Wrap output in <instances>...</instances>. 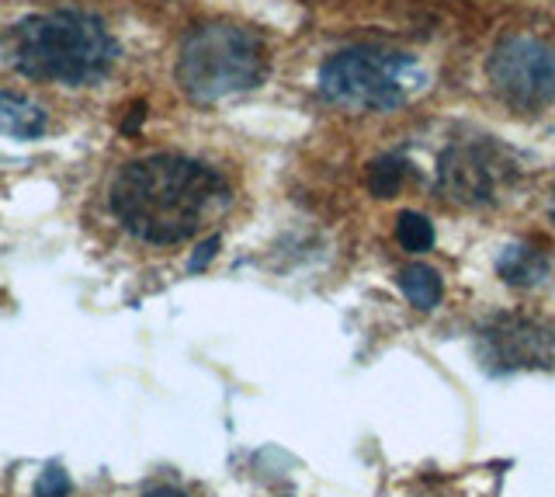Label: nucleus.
Segmentation results:
<instances>
[{
  "label": "nucleus",
  "mask_w": 555,
  "mask_h": 497,
  "mask_svg": "<svg viewBox=\"0 0 555 497\" xmlns=\"http://www.w3.org/2000/svg\"><path fill=\"white\" fill-rule=\"evenodd\" d=\"M8 53L14 71L28 80L83 88L112 71L118 46L98 14L66 8L17 22L8 36Z\"/></svg>",
  "instance_id": "f03ea898"
},
{
  "label": "nucleus",
  "mask_w": 555,
  "mask_h": 497,
  "mask_svg": "<svg viewBox=\"0 0 555 497\" xmlns=\"http://www.w3.org/2000/svg\"><path fill=\"white\" fill-rule=\"evenodd\" d=\"M46 132V112L31 105L22 94L0 91V136H14V140H35Z\"/></svg>",
  "instance_id": "1a4fd4ad"
},
{
  "label": "nucleus",
  "mask_w": 555,
  "mask_h": 497,
  "mask_svg": "<svg viewBox=\"0 0 555 497\" xmlns=\"http://www.w3.org/2000/svg\"><path fill=\"white\" fill-rule=\"evenodd\" d=\"M320 94L330 105L358 112H392L424 88V71L403 53L354 46L340 49L320 66Z\"/></svg>",
  "instance_id": "20e7f679"
},
{
  "label": "nucleus",
  "mask_w": 555,
  "mask_h": 497,
  "mask_svg": "<svg viewBox=\"0 0 555 497\" xmlns=\"http://www.w3.org/2000/svg\"><path fill=\"white\" fill-rule=\"evenodd\" d=\"M396 240H399V247L410 251V254H424L434 247V222L424 216V213H399L396 219Z\"/></svg>",
  "instance_id": "f8f14e48"
},
{
  "label": "nucleus",
  "mask_w": 555,
  "mask_h": 497,
  "mask_svg": "<svg viewBox=\"0 0 555 497\" xmlns=\"http://www.w3.org/2000/svg\"><path fill=\"white\" fill-rule=\"evenodd\" d=\"M399 289H403V296L416 306V310H434L444 296L441 276L427 265H406L399 271Z\"/></svg>",
  "instance_id": "9d476101"
},
{
  "label": "nucleus",
  "mask_w": 555,
  "mask_h": 497,
  "mask_svg": "<svg viewBox=\"0 0 555 497\" xmlns=\"http://www.w3.org/2000/svg\"><path fill=\"white\" fill-rule=\"evenodd\" d=\"M143 118H146V105H135L132 115L126 118V123H121V132H135L139 126H143Z\"/></svg>",
  "instance_id": "2eb2a0df"
},
{
  "label": "nucleus",
  "mask_w": 555,
  "mask_h": 497,
  "mask_svg": "<svg viewBox=\"0 0 555 497\" xmlns=\"http://www.w3.org/2000/svg\"><path fill=\"white\" fill-rule=\"evenodd\" d=\"M69 494V476L63 467H46L42 476L35 480V497H66Z\"/></svg>",
  "instance_id": "ddd939ff"
},
{
  "label": "nucleus",
  "mask_w": 555,
  "mask_h": 497,
  "mask_svg": "<svg viewBox=\"0 0 555 497\" xmlns=\"http://www.w3.org/2000/svg\"><path fill=\"white\" fill-rule=\"evenodd\" d=\"M514 178L517 167L511 161V153L496 146L493 140H468L448 146L438 164L441 199L468 205V209L500 202L503 192H511Z\"/></svg>",
  "instance_id": "39448f33"
},
{
  "label": "nucleus",
  "mask_w": 555,
  "mask_h": 497,
  "mask_svg": "<svg viewBox=\"0 0 555 497\" xmlns=\"http://www.w3.org/2000/svg\"><path fill=\"white\" fill-rule=\"evenodd\" d=\"M482 355L500 372L514 369H545L555 358V337L545 323L528 317H496L490 328H482Z\"/></svg>",
  "instance_id": "0eeeda50"
},
{
  "label": "nucleus",
  "mask_w": 555,
  "mask_h": 497,
  "mask_svg": "<svg viewBox=\"0 0 555 497\" xmlns=\"http://www.w3.org/2000/svg\"><path fill=\"white\" fill-rule=\"evenodd\" d=\"M493 91L514 109H542L555 101V42L534 36L500 39L486 63Z\"/></svg>",
  "instance_id": "423d86ee"
},
{
  "label": "nucleus",
  "mask_w": 555,
  "mask_h": 497,
  "mask_svg": "<svg viewBox=\"0 0 555 497\" xmlns=\"http://www.w3.org/2000/svg\"><path fill=\"white\" fill-rule=\"evenodd\" d=\"M548 254L538 251L531 244H514V247H503V254L496 258V271L503 282H511L517 289H531V285H542L548 276Z\"/></svg>",
  "instance_id": "6e6552de"
},
{
  "label": "nucleus",
  "mask_w": 555,
  "mask_h": 497,
  "mask_svg": "<svg viewBox=\"0 0 555 497\" xmlns=\"http://www.w3.org/2000/svg\"><path fill=\"white\" fill-rule=\"evenodd\" d=\"M143 497H188V494L178 490V487H156V490H150V494H143Z\"/></svg>",
  "instance_id": "dca6fc26"
},
{
  "label": "nucleus",
  "mask_w": 555,
  "mask_h": 497,
  "mask_svg": "<svg viewBox=\"0 0 555 497\" xmlns=\"http://www.w3.org/2000/svg\"><path fill=\"white\" fill-rule=\"evenodd\" d=\"M410 175V164L403 157H396V153H389V157H378L369 170V192L375 199H392L399 188H403V178Z\"/></svg>",
  "instance_id": "9b49d317"
},
{
  "label": "nucleus",
  "mask_w": 555,
  "mask_h": 497,
  "mask_svg": "<svg viewBox=\"0 0 555 497\" xmlns=\"http://www.w3.org/2000/svg\"><path fill=\"white\" fill-rule=\"evenodd\" d=\"M178 84L181 91L212 105L230 94L257 88L268 74V49L250 28L233 22H212L191 28L178 53Z\"/></svg>",
  "instance_id": "7ed1b4c3"
},
{
  "label": "nucleus",
  "mask_w": 555,
  "mask_h": 497,
  "mask_svg": "<svg viewBox=\"0 0 555 497\" xmlns=\"http://www.w3.org/2000/svg\"><path fill=\"white\" fill-rule=\"evenodd\" d=\"M219 244H222V240H219V237H208V240H205V244H198V251H195V254H191V262H188V268H191V271H202V268H208V262H212V258H216V251H219Z\"/></svg>",
  "instance_id": "4468645a"
},
{
  "label": "nucleus",
  "mask_w": 555,
  "mask_h": 497,
  "mask_svg": "<svg viewBox=\"0 0 555 497\" xmlns=\"http://www.w3.org/2000/svg\"><path fill=\"white\" fill-rule=\"evenodd\" d=\"M230 199L216 167L181 157L153 153L132 161L112 181V213L132 237L146 244H181L202 230L205 216Z\"/></svg>",
  "instance_id": "f257e3e1"
}]
</instances>
